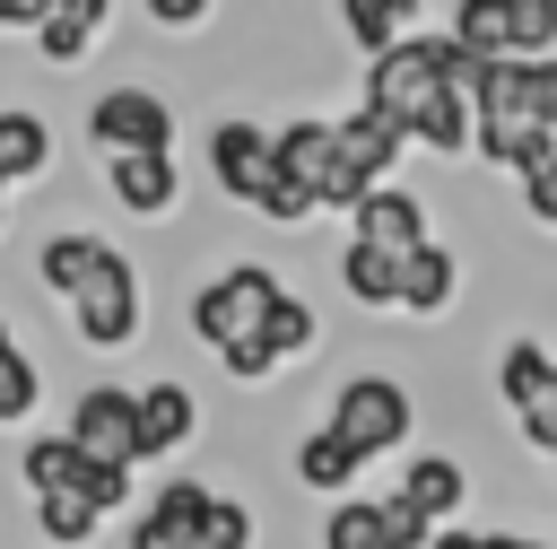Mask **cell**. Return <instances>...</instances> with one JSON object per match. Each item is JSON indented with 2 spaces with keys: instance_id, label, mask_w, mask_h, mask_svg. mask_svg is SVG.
Masks as SVG:
<instances>
[{
  "instance_id": "1",
  "label": "cell",
  "mask_w": 557,
  "mask_h": 549,
  "mask_svg": "<svg viewBox=\"0 0 557 549\" xmlns=\"http://www.w3.org/2000/svg\"><path fill=\"white\" fill-rule=\"evenodd\" d=\"M470 148L505 174L557 148V61H487L470 87Z\"/></svg>"
},
{
  "instance_id": "2",
  "label": "cell",
  "mask_w": 557,
  "mask_h": 549,
  "mask_svg": "<svg viewBox=\"0 0 557 549\" xmlns=\"http://www.w3.org/2000/svg\"><path fill=\"white\" fill-rule=\"evenodd\" d=\"M444 87H461V96L479 87V61H470V52H453L444 35H400L383 61H366V113H374V122H392L400 139H409V122H418Z\"/></svg>"
},
{
  "instance_id": "3",
  "label": "cell",
  "mask_w": 557,
  "mask_h": 549,
  "mask_svg": "<svg viewBox=\"0 0 557 549\" xmlns=\"http://www.w3.org/2000/svg\"><path fill=\"white\" fill-rule=\"evenodd\" d=\"M131 549H252V505H235L200 479H165L148 497V514L131 523Z\"/></svg>"
},
{
  "instance_id": "4",
  "label": "cell",
  "mask_w": 557,
  "mask_h": 549,
  "mask_svg": "<svg viewBox=\"0 0 557 549\" xmlns=\"http://www.w3.org/2000/svg\"><path fill=\"white\" fill-rule=\"evenodd\" d=\"M444 44L487 61H557V0H453Z\"/></svg>"
},
{
  "instance_id": "5",
  "label": "cell",
  "mask_w": 557,
  "mask_h": 549,
  "mask_svg": "<svg viewBox=\"0 0 557 549\" xmlns=\"http://www.w3.org/2000/svg\"><path fill=\"white\" fill-rule=\"evenodd\" d=\"M400 131L392 122H374L366 105L348 113V122H331V174H322V192H313V209H357L366 192H383L392 183V166H400Z\"/></svg>"
},
{
  "instance_id": "6",
  "label": "cell",
  "mask_w": 557,
  "mask_h": 549,
  "mask_svg": "<svg viewBox=\"0 0 557 549\" xmlns=\"http://www.w3.org/2000/svg\"><path fill=\"white\" fill-rule=\"evenodd\" d=\"M278 279L261 270V261H235V270H218L200 296H191V331L209 340V349H235V340H261V322L278 314Z\"/></svg>"
},
{
  "instance_id": "7",
  "label": "cell",
  "mask_w": 557,
  "mask_h": 549,
  "mask_svg": "<svg viewBox=\"0 0 557 549\" xmlns=\"http://www.w3.org/2000/svg\"><path fill=\"white\" fill-rule=\"evenodd\" d=\"M322 427H331L357 462H374V453L409 444V392H400V375H348Z\"/></svg>"
},
{
  "instance_id": "8",
  "label": "cell",
  "mask_w": 557,
  "mask_h": 549,
  "mask_svg": "<svg viewBox=\"0 0 557 549\" xmlns=\"http://www.w3.org/2000/svg\"><path fill=\"white\" fill-rule=\"evenodd\" d=\"M87 131L104 157H174V105L148 87H104L87 105Z\"/></svg>"
},
{
  "instance_id": "9",
  "label": "cell",
  "mask_w": 557,
  "mask_h": 549,
  "mask_svg": "<svg viewBox=\"0 0 557 549\" xmlns=\"http://www.w3.org/2000/svg\"><path fill=\"white\" fill-rule=\"evenodd\" d=\"M70 322H78L87 349H131V340H139V270H131L122 253H104L96 279L70 296Z\"/></svg>"
},
{
  "instance_id": "10",
  "label": "cell",
  "mask_w": 557,
  "mask_h": 549,
  "mask_svg": "<svg viewBox=\"0 0 557 549\" xmlns=\"http://www.w3.org/2000/svg\"><path fill=\"white\" fill-rule=\"evenodd\" d=\"M70 444L87 462H113V471H139V392L122 383H87L70 401Z\"/></svg>"
},
{
  "instance_id": "11",
  "label": "cell",
  "mask_w": 557,
  "mask_h": 549,
  "mask_svg": "<svg viewBox=\"0 0 557 549\" xmlns=\"http://www.w3.org/2000/svg\"><path fill=\"white\" fill-rule=\"evenodd\" d=\"M435 532L400 505V497H339L322 514V549H426Z\"/></svg>"
},
{
  "instance_id": "12",
  "label": "cell",
  "mask_w": 557,
  "mask_h": 549,
  "mask_svg": "<svg viewBox=\"0 0 557 549\" xmlns=\"http://www.w3.org/2000/svg\"><path fill=\"white\" fill-rule=\"evenodd\" d=\"M209 174H218V192L226 200H244V209H261L270 200V131L261 122H218L209 131Z\"/></svg>"
},
{
  "instance_id": "13",
  "label": "cell",
  "mask_w": 557,
  "mask_h": 549,
  "mask_svg": "<svg viewBox=\"0 0 557 549\" xmlns=\"http://www.w3.org/2000/svg\"><path fill=\"white\" fill-rule=\"evenodd\" d=\"M348 244H374V253H418L426 244V209H418V192H400V183H383V192H366L357 209H348Z\"/></svg>"
},
{
  "instance_id": "14",
  "label": "cell",
  "mask_w": 557,
  "mask_h": 549,
  "mask_svg": "<svg viewBox=\"0 0 557 549\" xmlns=\"http://www.w3.org/2000/svg\"><path fill=\"white\" fill-rule=\"evenodd\" d=\"M392 497H400L426 532H453V514L470 505V471H461L453 453H418V462L400 471V488H392Z\"/></svg>"
},
{
  "instance_id": "15",
  "label": "cell",
  "mask_w": 557,
  "mask_h": 549,
  "mask_svg": "<svg viewBox=\"0 0 557 549\" xmlns=\"http://www.w3.org/2000/svg\"><path fill=\"white\" fill-rule=\"evenodd\" d=\"M191 427H200V401H191V383H174V375L139 383V462H157V453L191 444Z\"/></svg>"
},
{
  "instance_id": "16",
  "label": "cell",
  "mask_w": 557,
  "mask_h": 549,
  "mask_svg": "<svg viewBox=\"0 0 557 549\" xmlns=\"http://www.w3.org/2000/svg\"><path fill=\"white\" fill-rule=\"evenodd\" d=\"M453 288H461V261H453V244H418L409 261H400V314H453Z\"/></svg>"
},
{
  "instance_id": "17",
  "label": "cell",
  "mask_w": 557,
  "mask_h": 549,
  "mask_svg": "<svg viewBox=\"0 0 557 549\" xmlns=\"http://www.w3.org/2000/svg\"><path fill=\"white\" fill-rule=\"evenodd\" d=\"M104 183H113V200H122L131 218H165V209H174V192H183L174 157H113V166H104Z\"/></svg>"
},
{
  "instance_id": "18",
  "label": "cell",
  "mask_w": 557,
  "mask_h": 549,
  "mask_svg": "<svg viewBox=\"0 0 557 549\" xmlns=\"http://www.w3.org/2000/svg\"><path fill=\"white\" fill-rule=\"evenodd\" d=\"M96 35H104V0H44V17H35V52L44 61H78Z\"/></svg>"
},
{
  "instance_id": "19",
  "label": "cell",
  "mask_w": 557,
  "mask_h": 549,
  "mask_svg": "<svg viewBox=\"0 0 557 549\" xmlns=\"http://www.w3.org/2000/svg\"><path fill=\"white\" fill-rule=\"evenodd\" d=\"M104 253H113L104 235H52V244L35 253V279H44V288H52L61 305H70V296H78V288L96 279V261H104Z\"/></svg>"
},
{
  "instance_id": "20",
  "label": "cell",
  "mask_w": 557,
  "mask_h": 549,
  "mask_svg": "<svg viewBox=\"0 0 557 549\" xmlns=\"http://www.w3.org/2000/svg\"><path fill=\"white\" fill-rule=\"evenodd\" d=\"M44 166H52L44 113H17V105H9V113H0V192H9V183H35Z\"/></svg>"
},
{
  "instance_id": "21",
  "label": "cell",
  "mask_w": 557,
  "mask_h": 549,
  "mask_svg": "<svg viewBox=\"0 0 557 549\" xmlns=\"http://www.w3.org/2000/svg\"><path fill=\"white\" fill-rule=\"evenodd\" d=\"M409 148H435V157H461L470 148V96L461 87H444L418 122H409Z\"/></svg>"
},
{
  "instance_id": "22",
  "label": "cell",
  "mask_w": 557,
  "mask_h": 549,
  "mask_svg": "<svg viewBox=\"0 0 557 549\" xmlns=\"http://www.w3.org/2000/svg\"><path fill=\"white\" fill-rule=\"evenodd\" d=\"M339 288H348L357 305H392V296H400V253L348 244V253H339Z\"/></svg>"
},
{
  "instance_id": "23",
  "label": "cell",
  "mask_w": 557,
  "mask_h": 549,
  "mask_svg": "<svg viewBox=\"0 0 557 549\" xmlns=\"http://www.w3.org/2000/svg\"><path fill=\"white\" fill-rule=\"evenodd\" d=\"M357 471H366V462H357V453H348V444H339L331 427H313V436L296 444V479H305V488H322V497H339V488H348Z\"/></svg>"
},
{
  "instance_id": "24",
  "label": "cell",
  "mask_w": 557,
  "mask_h": 549,
  "mask_svg": "<svg viewBox=\"0 0 557 549\" xmlns=\"http://www.w3.org/2000/svg\"><path fill=\"white\" fill-rule=\"evenodd\" d=\"M35 401H44V375H35V357H26V349L9 340V322H0V427H26Z\"/></svg>"
},
{
  "instance_id": "25",
  "label": "cell",
  "mask_w": 557,
  "mask_h": 549,
  "mask_svg": "<svg viewBox=\"0 0 557 549\" xmlns=\"http://www.w3.org/2000/svg\"><path fill=\"white\" fill-rule=\"evenodd\" d=\"M339 26L357 35V52H366V61H383V52L400 44L409 9H400V0H339Z\"/></svg>"
},
{
  "instance_id": "26",
  "label": "cell",
  "mask_w": 557,
  "mask_h": 549,
  "mask_svg": "<svg viewBox=\"0 0 557 549\" xmlns=\"http://www.w3.org/2000/svg\"><path fill=\"white\" fill-rule=\"evenodd\" d=\"M35 532H44V540H61V549H87V540L104 532V514H96V505H78V497H35Z\"/></svg>"
},
{
  "instance_id": "27",
  "label": "cell",
  "mask_w": 557,
  "mask_h": 549,
  "mask_svg": "<svg viewBox=\"0 0 557 549\" xmlns=\"http://www.w3.org/2000/svg\"><path fill=\"white\" fill-rule=\"evenodd\" d=\"M548 366H557V357H548L540 340H513V349L496 357V392H505V410H522V401L540 392V375H548Z\"/></svg>"
},
{
  "instance_id": "28",
  "label": "cell",
  "mask_w": 557,
  "mask_h": 549,
  "mask_svg": "<svg viewBox=\"0 0 557 549\" xmlns=\"http://www.w3.org/2000/svg\"><path fill=\"white\" fill-rule=\"evenodd\" d=\"M78 505L122 514V505H131V471H113V462H78Z\"/></svg>"
},
{
  "instance_id": "29",
  "label": "cell",
  "mask_w": 557,
  "mask_h": 549,
  "mask_svg": "<svg viewBox=\"0 0 557 549\" xmlns=\"http://www.w3.org/2000/svg\"><path fill=\"white\" fill-rule=\"evenodd\" d=\"M513 418H522V436H531V444H540V453L557 462V366L540 375V392H531V401H522Z\"/></svg>"
},
{
  "instance_id": "30",
  "label": "cell",
  "mask_w": 557,
  "mask_h": 549,
  "mask_svg": "<svg viewBox=\"0 0 557 549\" xmlns=\"http://www.w3.org/2000/svg\"><path fill=\"white\" fill-rule=\"evenodd\" d=\"M313 331H322V322H313V305L278 296V314H270V349H278V357H305V349H313Z\"/></svg>"
},
{
  "instance_id": "31",
  "label": "cell",
  "mask_w": 557,
  "mask_h": 549,
  "mask_svg": "<svg viewBox=\"0 0 557 549\" xmlns=\"http://www.w3.org/2000/svg\"><path fill=\"white\" fill-rule=\"evenodd\" d=\"M522 200H531L540 227H557V148H540V157L522 166Z\"/></svg>"
},
{
  "instance_id": "32",
  "label": "cell",
  "mask_w": 557,
  "mask_h": 549,
  "mask_svg": "<svg viewBox=\"0 0 557 549\" xmlns=\"http://www.w3.org/2000/svg\"><path fill=\"white\" fill-rule=\"evenodd\" d=\"M426 549H540V540H513V532H461V523H453V532H435Z\"/></svg>"
},
{
  "instance_id": "33",
  "label": "cell",
  "mask_w": 557,
  "mask_h": 549,
  "mask_svg": "<svg viewBox=\"0 0 557 549\" xmlns=\"http://www.w3.org/2000/svg\"><path fill=\"white\" fill-rule=\"evenodd\" d=\"M148 17H157V26H200L209 0H148Z\"/></svg>"
},
{
  "instance_id": "34",
  "label": "cell",
  "mask_w": 557,
  "mask_h": 549,
  "mask_svg": "<svg viewBox=\"0 0 557 549\" xmlns=\"http://www.w3.org/2000/svg\"><path fill=\"white\" fill-rule=\"evenodd\" d=\"M44 17V0H0V26H35Z\"/></svg>"
},
{
  "instance_id": "35",
  "label": "cell",
  "mask_w": 557,
  "mask_h": 549,
  "mask_svg": "<svg viewBox=\"0 0 557 549\" xmlns=\"http://www.w3.org/2000/svg\"><path fill=\"white\" fill-rule=\"evenodd\" d=\"M0 218H9V192H0Z\"/></svg>"
},
{
  "instance_id": "36",
  "label": "cell",
  "mask_w": 557,
  "mask_h": 549,
  "mask_svg": "<svg viewBox=\"0 0 557 549\" xmlns=\"http://www.w3.org/2000/svg\"><path fill=\"white\" fill-rule=\"evenodd\" d=\"M540 549H557V540H540Z\"/></svg>"
}]
</instances>
